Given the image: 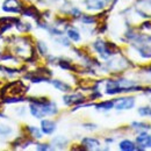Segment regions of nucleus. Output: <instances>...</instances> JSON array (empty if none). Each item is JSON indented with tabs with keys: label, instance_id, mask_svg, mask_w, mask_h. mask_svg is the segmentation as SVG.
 <instances>
[{
	"label": "nucleus",
	"instance_id": "obj_4",
	"mask_svg": "<svg viewBox=\"0 0 151 151\" xmlns=\"http://www.w3.org/2000/svg\"><path fill=\"white\" fill-rule=\"evenodd\" d=\"M94 48H95V50L101 55V57H104V58H107L108 56H111V55H112V52H111V51H109V49L107 48L106 42H104V41H101V40L95 41Z\"/></svg>",
	"mask_w": 151,
	"mask_h": 151
},
{
	"label": "nucleus",
	"instance_id": "obj_9",
	"mask_svg": "<svg viewBox=\"0 0 151 151\" xmlns=\"http://www.w3.org/2000/svg\"><path fill=\"white\" fill-rule=\"evenodd\" d=\"M107 4L106 0H86L88 9H102Z\"/></svg>",
	"mask_w": 151,
	"mask_h": 151
},
{
	"label": "nucleus",
	"instance_id": "obj_13",
	"mask_svg": "<svg viewBox=\"0 0 151 151\" xmlns=\"http://www.w3.org/2000/svg\"><path fill=\"white\" fill-rule=\"evenodd\" d=\"M22 13H23L24 15H28V17H34L35 19H38V17H40L38 11L35 8V7H33V6H30V7L26 8L24 11H22Z\"/></svg>",
	"mask_w": 151,
	"mask_h": 151
},
{
	"label": "nucleus",
	"instance_id": "obj_12",
	"mask_svg": "<svg viewBox=\"0 0 151 151\" xmlns=\"http://www.w3.org/2000/svg\"><path fill=\"white\" fill-rule=\"evenodd\" d=\"M120 149L124 151H132V150H135L136 147H135V144L132 143V141L124 139V141H122V142L120 143Z\"/></svg>",
	"mask_w": 151,
	"mask_h": 151
},
{
	"label": "nucleus",
	"instance_id": "obj_5",
	"mask_svg": "<svg viewBox=\"0 0 151 151\" xmlns=\"http://www.w3.org/2000/svg\"><path fill=\"white\" fill-rule=\"evenodd\" d=\"M136 142H137V144L141 147L142 150H143L144 148H150L151 147V135L143 132V134H141L139 136H137Z\"/></svg>",
	"mask_w": 151,
	"mask_h": 151
},
{
	"label": "nucleus",
	"instance_id": "obj_11",
	"mask_svg": "<svg viewBox=\"0 0 151 151\" xmlns=\"http://www.w3.org/2000/svg\"><path fill=\"white\" fill-rule=\"evenodd\" d=\"M52 144L56 147V148H64L66 144H68V139L63 136H57L52 139Z\"/></svg>",
	"mask_w": 151,
	"mask_h": 151
},
{
	"label": "nucleus",
	"instance_id": "obj_1",
	"mask_svg": "<svg viewBox=\"0 0 151 151\" xmlns=\"http://www.w3.org/2000/svg\"><path fill=\"white\" fill-rule=\"evenodd\" d=\"M127 35H128V37L136 41L137 45H135V48L141 54V56L144 58H151V36L138 35V34H134V35L127 34Z\"/></svg>",
	"mask_w": 151,
	"mask_h": 151
},
{
	"label": "nucleus",
	"instance_id": "obj_22",
	"mask_svg": "<svg viewBox=\"0 0 151 151\" xmlns=\"http://www.w3.org/2000/svg\"><path fill=\"white\" fill-rule=\"evenodd\" d=\"M37 149L38 150H47V149H49V147H47V144H40Z\"/></svg>",
	"mask_w": 151,
	"mask_h": 151
},
{
	"label": "nucleus",
	"instance_id": "obj_7",
	"mask_svg": "<svg viewBox=\"0 0 151 151\" xmlns=\"http://www.w3.org/2000/svg\"><path fill=\"white\" fill-rule=\"evenodd\" d=\"M83 145L85 149H88V150H95L99 148L100 145V142L95 138H91V137H87V138H84L83 139Z\"/></svg>",
	"mask_w": 151,
	"mask_h": 151
},
{
	"label": "nucleus",
	"instance_id": "obj_15",
	"mask_svg": "<svg viewBox=\"0 0 151 151\" xmlns=\"http://www.w3.org/2000/svg\"><path fill=\"white\" fill-rule=\"evenodd\" d=\"M68 36H69V38H71L72 41H76V42L80 40V35H79V33H78L76 29H73V28L68 29Z\"/></svg>",
	"mask_w": 151,
	"mask_h": 151
},
{
	"label": "nucleus",
	"instance_id": "obj_10",
	"mask_svg": "<svg viewBox=\"0 0 151 151\" xmlns=\"http://www.w3.org/2000/svg\"><path fill=\"white\" fill-rule=\"evenodd\" d=\"M51 83H52V85L56 87L57 90H59L62 92H69L71 90L70 85H68V84H65V83H63L60 80H52Z\"/></svg>",
	"mask_w": 151,
	"mask_h": 151
},
{
	"label": "nucleus",
	"instance_id": "obj_16",
	"mask_svg": "<svg viewBox=\"0 0 151 151\" xmlns=\"http://www.w3.org/2000/svg\"><path fill=\"white\" fill-rule=\"evenodd\" d=\"M132 127L136 128V129H144V130H148L150 129V124H147V123H142V122H134L132 123Z\"/></svg>",
	"mask_w": 151,
	"mask_h": 151
},
{
	"label": "nucleus",
	"instance_id": "obj_23",
	"mask_svg": "<svg viewBox=\"0 0 151 151\" xmlns=\"http://www.w3.org/2000/svg\"><path fill=\"white\" fill-rule=\"evenodd\" d=\"M149 72H150V73H151V66H150V68H149Z\"/></svg>",
	"mask_w": 151,
	"mask_h": 151
},
{
	"label": "nucleus",
	"instance_id": "obj_21",
	"mask_svg": "<svg viewBox=\"0 0 151 151\" xmlns=\"http://www.w3.org/2000/svg\"><path fill=\"white\" fill-rule=\"evenodd\" d=\"M81 20H83L84 23H93V22H95V18L91 17V15H84L81 18Z\"/></svg>",
	"mask_w": 151,
	"mask_h": 151
},
{
	"label": "nucleus",
	"instance_id": "obj_2",
	"mask_svg": "<svg viewBox=\"0 0 151 151\" xmlns=\"http://www.w3.org/2000/svg\"><path fill=\"white\" fill-rule=\"evenodd\" d=\"M134 105H135V100H134V98H132V96L130 98H121L117 101H115V104H114L115 108L119 109V111L130 109V108L134 107Z\"/></svg>",
	"mask_w": 151,
	"mask_h": 151
},
{
	"label": "nucleus",
	"instance_id": "obj_19",
	"mask_svg": "<svg viewBox=\"0 0 151 151\" xmlns=\"http://www.w3.org/2000/svg\"><path fill=\"white\" fill-rule=\"evenodd\" d=\"M12 132V128L5 124H0V135H9Z\"/></svg>",
	"mask_w": 151,
	"mask_h": 151
},
{
	"label": "nucleus",
	"instance_id": "obj_6",
	"mask_svg": "<svg viewBox=\"0 0 151 151\" xmlns=\"http://www.w3.org/2000/svg\"><path fill=\"white\" fill-rule=\"evenodd\" d=\"M41 129L42 132L47 135H50L55 132L56 129V123L54 121H50V120H42L41 122Z\"/></svg>",
	"mask_w": 151,
	"mask_h": 151
},
{
	"label": "nucleus",
	"instance_id": "obj_18",
	"mask_svg": "<svg viewBox=\"0 0 151 151\" xmlns=\"http://www.w3.org/2000/svg\"><path fill=\"white\" fill-rule=\"evenodd\" d=\"M28 130H29V132H30L35 138H41V137H42L41 132L38 130L37 128H35V127H28Z\"/></svg>",
	"mask_w": 151,
	"mask_h": 151
},
{
	"label": "nucleus",
	"instance_id": "obj_8",
	"mask_svg": "<svg viewBox=\"0 0 151 151\" xmlns=\"http://www.w3.org/2000/svg\"><path fill=\"white\" fill-rule=\"evenodd\" d=\"M84 101V96L79 93H76L72 95H66L64 96V102L66 105H73V104H80Z\"/></svg>",
	"mask_w": 151,
	"mask_h": 151
},
{
	"label": "nucleus",
	"instance_id": "obj_20",
	"mask_svg": "<svg viewBox=\"0 0 151 151\" xmlns=\"http://www.w3.org/2000/svg\"><path fill=\"white\" fill-rule=\"evenodd\" d=\"M37 48H38V51H40L42 55H45V54H47V51H48L47 45H45V43H44V42H38Z\"/></svg>",
	"mask_w": 151,
	"mask_h": 151
},
{
	"label": "nucleus",
	"instance_id": "obj_17",
	"mask_svg": "<svg viewBox=\"0 0 151 151\" xmlns=\"http://www.w3.org/2000/svg\"><path fill=\"white\" fill-rule=\"evenodd\" d=\"M138 113L142 116H151V107L147 106V107H141L138 109Z\"/></svg>",
	"mask_w": 151,
	"mask_h": 151
},
{
	"label": "nucleus",
	"instance_id": "obj_14",
	"mask_svg": "<svg viewBox=\"0 0 151 151\" xmlns=\"http://www.w3.org/2000/svg\"><path fill=\"white\" fill-rule=\"evenodd\" d=\"M114 106V102L113 101H104V102H100V104H96L95 105V107L96 108H99V109H111V108H113Z\"/></svg>",
	"mask_w": 151,
	"mask_h": 151
},
{
	"label": "nucleus",
	"instance_id": "obj_3",
	"mask_svg": "<svg viewBox=\"0 0 151 151\" xmlns=\"http://www.w3.org/2000/svg\"><path fill=\"white\" fill-rule=\"evenodd\" d=\"M2 9L6 12H11V13H19L21 12V5L19 4L18 0H6L4 2Z\"/></svg>",
	"mask_w": 151,
	"mask_h": 151
}]
</instances>
